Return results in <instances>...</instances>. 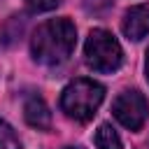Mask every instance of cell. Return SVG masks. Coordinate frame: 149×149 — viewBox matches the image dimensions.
<instances>
[{
    "label": "cell",
    "mask_w": 149,
    "mask_h": 149,
    "mask_svg": "<svg viewBox=\"0 0 149 149\" xmlns=\"http://www.w3.org/2000/svg\"><path fill=\"white\" fill-rule=\"evenodd\" d=\"M77 44V28L70 19H49L33 33L30 49L37 63L61 65L65 63Z\"/></svg>",
    "instance_id": "obj_1"
},
{
    "label": "cell",
    "mask_w": 149,
    "mask_h": 149,
    "mask_svg": "<svg viewBox=\"0 0 149 149\" xmlns=\"http://www.w3.org/2000/svg\"><path fill=\"white\" fill-rule=\"evenodd\" d=\"M105 98V86L93 79H74L61 93V109L74 121H88Z\"/></svg>",
    "instance_id": "obj_2"
},
{
    "label": "cell",
    "mask_w": 149,
    "mask_h": 149,
    "mask_svg": "<svg viewBox=\"0 0 149 149\" xmlns=\"http://www.w3.org/2000/svg\"><path fill=\"white\" fill-rule=\"evenodd\" d=\"M84 61L95 72H114L123 63V51L109 30L93 28L84 44Z\"/></svg>",
    "instance_id": "obj_3"
},
{
    "label": "cell",
    "mask_w": 149,
    "mask_h": 149,
    "mask_svg": "<svg viewBox=\"0 0 149 149\" xmlns=\"http://www.w3.org/2000/svg\"><path fill=\"white\" fill-rule=\"evenodd\" d=\"M147 112H149V105H147V98L140 93V91H123L116 95L114 105H112V114L114 119L128 128V130H140L147 121Z\"/></svg>",
    "instance_id": "obj_4"
},
{
    "label": "cell",
    "mask_w": 149,
    "mask_h": 149,
    "mask_svg": "<svg viewBox=\"0 0 149 149\" xmlns=\"http://www.w3.org/2000/svg\"><path fill=\"white\" fill-rule=\"evenodd\" d=\"M121 30L128 40H142L149 35V5H135L126 12Z\"/></svg>",
    "instance_id": "obj_5"
},
{
    "label": "cell",
    "mask_w": 149,
    "mask_h": 149,
    "mask_svg": "<svg viewBox=\"0 0 149 149\" xmlns=\"http://www.w3.org/2000/svg\"><path fill=\"white\" fill-rule=\"evenodd\" d=\"M23 116H26V121H28L33 128H37V130H49V126H51V112H49L47 102H44L40 95H30V98L26 100V105H23Z\"/></svg>",
    "instance_id": "obj_6"
},
{
    "label": "cell",
    "mask_w": 149,
    "mask_h": 149,
    "mask_svg": "<svg viewBox=\"0 0 149 149\" xmlns=\"http://www.w3.org/2000/svg\"><path fill=\"white\" fill-rule=\"evenodd\" d=\"M95 147L98 149H121V137L109 123H102L95 130Z\"/></svg>",
    "instance_id": "obj_7"
},
{
    "label": "cell",
    "mask_w": 149,
    "mask_h": 149,
    "mask_svg": "<svg viewBox=\"0 0 149 149\" xmlns=\"http://www.w3.org/2000/svg\"><path fill=\"white\" fill-rule=\"evenodd\" d=\"M0 149H21V142L9 123L0 121Z\"/></svg>",
    "instance_id": "obj_8"
},
{
    "label": "cell",
    "mask_w": 149,
    "mask_h": 149,
    "mask_svg": "<svg viewBox=\"0 0 149 149\" xmlns=\"http://www.w3.org/2000/svg\"><path fill=\"white\" fill-rule=\"evenodd\" d=\"M58 5H61V0H26V7L30 12H49Z\"/></svg>",
    "instance_id": "obj_9"
},
{
    "label": "cell",
    "mask_w": 149,
    "mask_h": 149,
    "mask_svg": "<svg viewBox=\"0 0 149 149\" xmlns=\"http://www.w3.org/2000/svg\"><path fill=\"white\" fill-rule=\"evenodd\" d=\"M144 70H147V79H149V49H147V61H144Z\"/></svg>",
    "instance_id": "obj_10"
},
{
    "label": "cell",
    "mask_w": 149,
    "mask_h": 149,
    "mask_svg": "<svg viewBox=\"0 0 149 149\" xmlns=\"http://www.w3.org/2000/svg\"><path fill=\"white\" fill-rule=\"evenodd\" d=\"M68 149H84V147H68Z\"/></svg>",
    "instance_id": "obj_11"
}]
</instances>
